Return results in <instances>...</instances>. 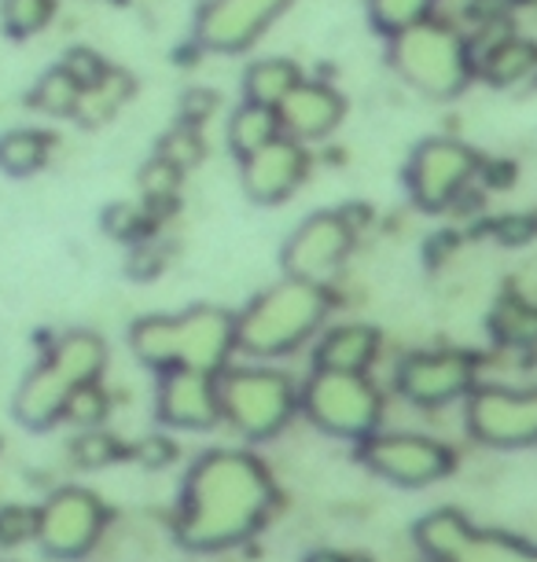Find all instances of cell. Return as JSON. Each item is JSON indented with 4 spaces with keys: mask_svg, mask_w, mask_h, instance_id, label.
Instances as JSON below:
<instances>
[{
    "mask_svg": "<svg viewBox=\"0 0 537 562\" xmlns=\"http://www.w3.org/2000/svg\"><path fill=\"white\" fill-rule=\"evenodd\" d=\"M272 479L250 452L214 449L199 456L184 479L177 537L188 548L214 551L247 540L266 522Z\"/></svg>",
    "mask_w": 537,
    "mask_h": 562,
    "instance_id": "6da1fadb",
    "label": "cell"
},
{
    "mask_svg": "<svg viewBox=\"0 0 537 562\" xmlns=\"http://www.w3.org/2000/svg\"><path fill=\"white\" fill-rule=\"evenodd\" d=\"M130 346L147 368H228L236 353V313L217 305H192L184 313L144 316L130 327Z\"/></svg>",
    "mask_w": 537,
    "mask_h": 562,
    "instance_id": "7a4b0ae2",
    "label": "cell"
},
{
    "mask_svg": "<svg viewBox=\"0 0 537 562\" xmlns=\"http://www.w3.org/2000/svg\"><path fill=\"white\" fill-rule=\"evenodd\" d=\"M332 313L328 283L283 276L236 316V349L247 357H283L321 331Z\"/></svg>",
    "mask_w": 537,
    "mask_h": 562,
    "instance_id": "3957f363",
    "label": "cell"
},
{
    "mask_svg": "<svg viewBox=\"0 0 537 562\" xmlns=\"http://www.w3.org/2000/svg\"><path fill=\"white\" fill-rule=\"evenodd\" d=\"M391 67L409 89L427 100L460 97L479 74L471 41L435 15L391 34Z\"/></svg>",
    "mask_w": 537,
    "mask_h": 562,
    "instance_id": "277c9868",
    "label": "cell"
},
{
    "mask_svg": "<svg viewBox=\"0 0 537 562\" xmlns=\"http://www.w3.org/2000/svg\"><path fill=\"white\" fill-rule=\"evenodd\" d=\"M108 364V346L92 331L59 335L45 360L30 371L15 394V419L23 427L45 430L63 419V405L81 383H97Z\"/></svg>",
    "mask_w": 537,
    "mask_h": 562,
    "instance_id": "5b68a950",
    "label": "cell"
},
{
    "mask_svg": "<svg viewBox=\"0 0 537 562\" xmlns=\"http://www.w3.org/2000/svg\"><path fill=\"white\" fill-rule=\"evenodd\" d=\"M221 416L250 441H266L280 434L302 408V386L288 371L266 364L221 368L217 371Z\"/></svg>",
    "mask_w": 537,
    "mask_h": 562,
    "instance_id": "8992f818",
    "label": "cell"
},
{
    "mask_svg": "<svg viewBox=\"0 0 537 562\" xmlns=\"http://www.w3.org/2000/svg\"><path fill=\"white\" fill-rule=\"evenodd\" d=\"M302 412L335 438H368L383 423V394L368 371L317 368L302 383Z\"/></svg>",
    "mask_w": 537,
    "mask_h": 562,
    "instance_id": "52a82bcc",
    "label": "cell"
},
{
    "mask_svg": "<svg viewBox=\"0 0 537 562\" xmlns=\"http://www.w3.org/2000/svg\"><path fill=\"white\" fill-rule=\"evenodd\" d=\"M482 173V158L457 136H430L405 166V184L424 214H441L471 192Z\"/></svg>",
    "mask_w": 537,
    "mask_h": 562,
    "instance_id": "ba28073f",
    "label": "cell"
},
{
    "mask_svg": "<svg viewBox=\"0 0 537 562\" xmlns=\"http://www.w3.org/2000/svg\"><path fill=\"white\" fill-rule=\"evenodd\" d=\"M357 243L354 221L346 217V210H321L310 214L299 228L291 232L288 247H283V272L299 276V280L328 283L332 276L350 258Z\"/></svg>",
    "mask_w": 537,
    "mask_h": 562,
    "instance_id": "9c48e42d",
    "label": "cell"
},
{
    "mask_svg": "<svg viewBox=\"0 0 537 562\" xmlns=\"http://www.w3.org/2000/svg\"><path fill=\"white\" fill-rule=\"evenodd\" d=\"M291 4L294 0H206L195 19V41L221 56H236L258 45Z\"/></svg>",
    "mask_w": 537,
    "mask_h": 562,
    "instance_id": "30bf717a",
    "label": "cell"
},
{
    "mask_svg": "<svg viewBox=\"0 0 537 562\" xmlns=\"http://www.w3.org/2000/svg\"><path fill=\"white\" fill-rule=\"evenodd\" d=\"M361 456L379 479L394 485H430L452 467L446 445L427 434H368Z\"/></svg>",
    "mask_w": 537,
    "mask_h": 562,
    "instance_id": "8fae6325",
    "label": "cell"
},
{
    "mask_svg": "<svg viewBox=\"0 0 537 562\" xmlns=\"http://www.w3.org/2000/svg\"><path fill=\"white\" fill-rule=\"evenodd\" d=\"M468 427L493 449H523L537 441V390H476L468 401Z\"/></svg>",
    "mask_w": 537,
    "mask_h": 562,
    "instance_id": "7c38bea8",
    "label": "cell"
},
{
    "mask_svg": "<svg viewBox=\"0 0 537 562\" xmlns=\"http://www.w3.org/2000/svg\"><path fill=\"white\" fill-rule=\"evenodd\" d=\"M479 379V360L465 349H427L398 368V390L419 408H438L471 394Z\"/></svg>",
    "mask_w": 537,
    "mask_h": 562,
    "instance_id": "4fadbf2b",
    "label": "cell"
},
{
    "mask_svg": "<svg viewBox=\"0 0 537 562\" xmlns=\"http://www.w3.org/2000/svg\"><path fill=\"white\" fill-rule=\"evenodd\" d=\"M103 504L86 490H59L48 496V504L37 512V540L48 555L78 559L97 544L103 529Z\"/></svg>",
    "mask_w": 537,
    "mask_h": 562,
    "instance_id": "5bb4252c",
    "label": "cell"
},
{
    "mask_svg": "<svg viewBox=\"0 0 537 562\" xmlns=\"http://www.w3.org/2000/svg\"><path fill=\"white\" fill-rule=\"evenodd\" d=\"M305 173H310V151H305V144L283 133L272 144L258 147L255 155L239 158V188L261 206H277L291 199Z\"/></svg>",
    "mask_w": 537,
    "mask_h": 562,
    "instance_id": "9a60e30c",
    "label": "cell"
},
{
    "mask_svg": "<svg viewBox=\"0 0 537 562\" xmlns=\"http://www.w3.org/2000/svg\"><path fill=\"white\" fill-rule=\"evenodd\" d=\"M155 416L177 430H206L221 419L217 375L199 368H166L155 394Z\"/></svg>",
    "mask_w": 537,
    "mask_h": 562,
    "instance_id": "2e32d148",
    "label": "cell"
},
{
    "mask_svg": "<svg viewBox=\"0 0 537 562\" xmlns=\"http://www.w3.org/2000/svg\"><path fill=\"white\" fill-rule=\"evenodd\" d=\"M277 111H280L283 136H291V140H299V144H317L343 125L346 100L328 81L302 78L288 97H283Z\"/></svg>",
    "mask_w": 537,
    "mask_h": 562,
    "instance_id": "e0dca14e",
    "label": "cell"
},
{
    "mask_svg": "<svg viewBox=\"0 0 537 562\" xmlns=\"http://www.w3.org/2000/svg\"><path fill=\"white\" fill-rule=\"evenodd\" d=\"M379 357V331L368 324H339L328 335H321L317 368L335 371H368Z\"/></svg>",
    "mask_w": 537,
    "mask_h": 562,
    "instance_id": "ac0fdd59",
    "label": "cell"
},
{
    "mask_svg": "<svg viewBox=\"0 0 537 562\" xmlns=\"http://www.w3.org/2000/svg\"><path fill=\"white\" fill-rule=\"evenodd\" d=\"M479 74L497 89H512L526 78L537 74V41L526 37H497L493 45L482 48V56H476Z\"/></svg>",
    "mask_w": 537,
    "mask_h": 562,
    "instance_id": "d6986e66",
    "label": "cell"
},
{
    "mask_svg": "<svg viewBox=\"0 0 537 562\" xmlns=\"http://www.w3.org/2000/svg\"><path fill=\"white\" fill-rule=\"evenodd\" d=\"M280 133H283L280 111L277 108H266V103L244 100L233 111V119H228V147H233L236 158L255 155L258 147H266V144L277 140Z\"/></svg>",
    "mask_w": 537,
    "mask_h": 562,
    "instance_id": "ffe728a7",
    "label": "cell"
},
{
    "mask_svg": "<svg viewBox=\"0 0 537 562\" xmlns=\"http://www.w3.org/2000/svg\"><path fill=\"white\" fill-rule=\"evenodd\" d=\"M302 78L305 74L294 59H283V56L258 59V63H250L244 74V100L266 103V108H280L283 97H288Z\"/></svg>",
    "mask_w": 537,
    "mask_h": 562,
    "instance_id": "44dd1931",
    "label": "cell"
},
{
    "mask_svg": "<svg viewBox=\"0 0 537 562\" xmlns=\"http://www.w3.org/2000/svg\"><path fill=\"white\" fill-rule=\"evenodd\" d=\"M52 136L45 130H12L0 136V169L12 177H30L48 166Z\"/></svg>",
    "mask_w": 537,
    "mask_h": 562,
    "instance_id": "7402d4cb",
    "label": "cell"
},
{
    "mask_svg": "<svg viewBox=\"0 0 537 562\" xmlns=\"http://www.w3.org/2000/svg\"><path fill=\"white\" fill-rule=\"evenodd\" d=\"M446 562H537V551L526 548L515 537L479 533V529L468 526V533L460 537V544L452 548V555Z\"/></svg>",
    "mask_w": 537,
    "mask_h": 562,
    "instance_id": "603a6c76",
    "label": "cell"
},
{
    "mask_svg": "<svg viewBox=\"0 0 537 562\" xmlns=\"http://www.w3.org/2000/svg\"><path fill=\"white\" fill-rule=\"evenodd\" d=\"M133 92V81H130V74H122V70H108L97 85H89V89H81V103H78V119L81 125H103V122H111L114 114L122 111V103L125 97Z\"/></svg>",
    "mask_w": 537,
    "mask_h": 562,
    "instance_id": "cb8c5ba5",
    "label": "cell"
},
{
    "mask_svg": "<svg viewBox=\"0 0 537 562\" xmlns=\"http://www.w3.org/2000/svg\"><path fill=\"white\" fill-rule=\"evenodd\" d=\"M78 103H81V85L63 67L45 70L34 89H30V108H37L41 114H48V119H74Z\"/></svg>",
    "mask_w": 537,
    "mask_h": 562,
    "instance_id": "d4e9b609",
    "label": "cell"
},
{
    "mask_svg": "<svg viewBox=\"0 0 537 562\" xmlns=\"http://www.w3.org/2000/svg\"><path fill=\"white\" fill-rule=\"evenodd\" d=\"M181 180H184V169H177L174 162L155 155L152 162L141 169V195H144V206L152 214L159 210H170L177 203V192H181Z\"/></svg>",
    "mask_w": 537,
    "mask_h": 562,
    "instance_id": "484cf974",
    "label": "cell"
},
{
    "mask_svg": "<svg viewBox=\"0 0 537 562\" xmlns=\"http://www.w3.org/2000/svg\"><path fill=\"white\" fill-rule=\"evenodd\" d=\"M56 19V0H0V23L12 37H34Z\"/></svg>",
    "mask_w": 537,
    "mask_h": 562,
    "instance_id": "4316f807",
    "label": "cell"
},
{
    "mask_svg": "<svg viewBox=\"0 0 537 562\" xmlns=\"http://www.w3.org/2000/svg\"><path fill=\"white\" fill-rule=\"evenodd\" d=\"M435 8H438V0H368L372 23L383 30V34H398V30L419 23V19H430Z\"/></svg>",
    "mask_w": 537,
    "mask_h": 562,
    "instance_id": "83f0119b",
    "label": "cell"
},
{
    "mask_svg": "<svg viewBox=\"0 0 537 562\" xmlns=\"http://www.w3.org/2000/svg\"><path fill=\"white\" fill-rule=\"evenodd\" d=\"M108 412H111V401H108V394H103V386L100 383H81L67 397V405H63V419H67L70 427L92 430L108 419Z\"/></svg>",
    "mask_w": 537,
    "mask_h": 562,
    "instance_id": "f1b7e54d",
    "label": "cell"
},
{
    "mask_svg": "<svg viewBox=\"0 0 537 562\" xmlns=\"http://www.w3.org/2000/svg\"><path fill=\"white\" fill-rule=\"evenodd\" d=\"M493 324H497L501 338H508V342H526V338H537V302L523 299V294H512V299H504L497 305Z\"/></svg>",
    "mask_w": 537,
    "mask_h": 562,
    "instance_id": "f546056e",
    "label": "cell"
},
{
    "mask_svg": "<svg viewBox=\"0 0 537 562\" xmlns=\"http://www.w3.org/2000/svg\"><path fill=\"white\" fill-rule=\"evenodd\" d=\"M203 155H206V144H203L199 125H177V130L166 133L163 144H159V158L174 162L177 169H184V173L203 162Z\"/></svg>",
    "mask_w": 537,
    "mask_h": 562,
    "instance_id": "4dcf8cb0",
    "label": "cell"
},
{
    "mask_svg": "<svg viewBox=\"0 0 537 562\" xmlns=\"http://www.w3.org/2000/svg\"><path fill=\"white\" fill-rule=\"evenodd\" d=\"M70 452L78 467H108L122 456V445L114 441L108 430L92 427V430H81V438L70 445Z\"/></svg>",
    "mask_w": 537,
    "mask_h": 562,
    "instance_id": "1f68e13d",
    "label": "cell"
},
{
    "mask_svg": "<svg viewBox=\"0 0 537 562\" xmlns=\"http://www.w3.org/2000/svg\"><path fill=\"white\" fill-rule=\"evenodd\" d=\"M63 70H70V78L81 85V89H89V85H97L103 74H108L111 67L103 63V56L100 52H92V48H86V45H78V48H70L67 56H63V63H59Z\"/></svg>",
    "mask_w": 537,
    "mask_h": 562,
    "instance_id": "d6a6232c",
    "label": "cell"
},
{
    "mask_svg": "<svg viewBox=\"0 0 537 562\" xmlns=\"http://www.w3.org/2000/svg\"><path fill=\"white\" fill-rule=\"evenodd\" d=\"M37 537V512L30 507H0V544H23V540Z\"/></svg>",
    "mask_w": 537,
    "mask_h": 562,
    "instance_id": "836d02e7",
    "label": "cell"
},
{
    "mask_svg": "<svg viewBox=\"0 0 537 562\" xmlns=\"http://www.w3.org/2000/svg\"><path fill=\"white\" fill-rule=\"evenodd\" d=\"M493 236H497L504 247H523L537 236V214H508L501 221H493Z\"/></svg>",
    "mask_w": 537,
    "mask_h": 562,
    "instance_id": "e575fe53",
    "label": "cell"
},
{
    "mask_svg": "<svg viewBox=\"0 0 537 562\" xmlns=\"http://www.w3.org/2000/svg\"><path fill=\"white\" fill-rule=\"evenodd\" d=\"M133 456L141 460L144 467H152V471H159V467L174 463L177 460V445L166 441V438H144L141 445L133 449Z\"/></svg>",
    "mask_w": 537,
    "mask_h": 562,
    "instance_id": "d590c367",
    "label": "cell"
},
{
    "mask_svg": "<svg viewBox=\"0 0 537 562\" xmlns=\"http://www.w3.org/2000/svg\"><path fill=\"white\" fill-rule=\"evenodd\" d=\"M214 108H217L214 92H206V89L188 92V97L181 100V122L184 125H203L210 114H214Z\"/></svg>",
    "mask_w": 537,
    "mask_h": 562,
    "instance_id": "8d00e7d4",
    "label": "cell"
},
{
    "mask_svg": "<svg viewBox=\"0 0 537 562\" xmlns=\"http://www.w3.org/2000/svg\"><path fill=\"white\" fill-rule=\"evenodd\" d=\"M435 562H438V559H435Z\"/></svg>",
    "mask_w": 537,
    "mask_h": 562,
    "instance_id": "74e56055",
    "label": "cell"
}]
</instances>
